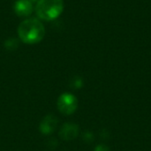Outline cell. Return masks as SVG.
Segmentation results:
<instances>
[{"label": "cell", "mask_w": 151, "mask_h": 151, "mask_svg": "<svg viewBox=\"0 0 151 151\" xmlns=\"http://www.w3.org/2000/svg\"><path fill=\"white\" fill-rule=\"evenodd\" d=\"M58 119L53 115H47L41 122L39 129L40 132L44 135L51 134L55 132L58 127Z\"/></svg>", "instance_id": "obj_6"}, {"label": "cell", "mask_w": 151, "mask_h": 151, "mask_svg": "<svg viewBox=\"0 0 151 151\" xmlns=\"http://www.w3.org/2000/svg\"><path fill=\"white\" fill-rule=\"evenodd\" d=\"M57 105L58 111L64 115H72L78 108L77 97L68 92L63 93L58 99Z\"/></svg>", "instance_id": "obj_3"}, {"label": "cell", "mask_w": 151, "mask_h": 151, "mask_svg": "<svg viewBox=\"0 0 151 151\" xmlns=\"http://www.w3.org/2000/svg\"><path fill=\"white\" fill-rule=\"evenodd\" d=\"M29 1H30V2H31L32 4H33V3H37V2H38L39 0H29Z\"/></svg>", "instance_id": "obj_11"}, {"label": "cell", "mask_w": 151, "mask_h": 151, "mask_svg": "<svg viewBox=\"0 0 151 151\" xmlns=\"http://www.w3.org/2000/svg\"><path fill=\"white\" fill-rule=\"evenodd\" d=\"M19 41L26 44L40 42L45 35V27L39 19L29 18L21 21L17 29Z\"/></svg>", "instance_id": "obj_1"}, {"label": "cell", "mask_w": 151, "mask_h": 151, "mask_svg": "<svg viewBox=\"0 0 151 151\" xmlns=\"http://www.w3.org/2000/svg\"><path fill=\"white\" fill-rule=\"evenodd\" d=\"M94 151H110V149L104 144H99L95 148Z\"/></svg>", "instance_id": "obj_10"}, {"label": "cell", "mask_w": 151, "mask_h": 151, "mask_svg": "<svg viewBox=\"0 0 151 151\" xmlns=\"http://www.w3.org/2000/svg\"><path fill=\"white\" fill-rule=\"evenodd\" d=\"M64 9V0H39L35 4V11L39 19L51 21L58 19Z\"/></svg>", "instance_id": "obj_2"}, {"label": "cell", "mask_w": 151, "mask_h": 151, "mask_svg": "<svg viewBox=\"0 0 151 151\" xmlns=\"http://www.w3.org/2000/svg\"><path fill=\"white\" fill-rule=\"evenodd\" d=\"M19 43V39L15 37H10L6 39L4 42V46L7 50H15L18 49Z\"/></svg>", "instance_id": "obj_7"}, {"label": "cell", "mask_w": 151, "mask_h": 151, "mask_svg": "<svg viewBox=\"0 0 151 151\" xmlns=\"http://www.w3.org/2000/svg\"><path fill=\"white\" fill-rule=\"evenodd\" d=\"M33 4L29 0H16L13 4V11L19 17H27L33 12Z\"/></svg>", "instance_id": "obj_4"}, {"label": "cell", "mask_w": 151, "mask_h": 151, "mask_svg": "<svg viewBox=\"0 0 151 151\" xmlns=\"http://www.w3.org/2000/svg\"><path fill=\"white\" fill-rule=\"evenodd\" d=\"M71 85L73 88H76V89H79V88H81L82 86H83V81L81 77H74L72 81H71Z\"/></svg>", "instance_id": "obj_8"}, {"label": "cell", "mask_w": 151, "mask_h": 151, "mask_svg": "<svg viewBox=\"0 0 151 151\" xmlns=\"http://www.w3.org/2000/svg\"><path fill=\"white\" fill-rule=\"evenodd\" d=\"M83 139H84V141H85L86 142H91L94 140V135H93V134H92V133H90V132H87V133H85V134H84V135H83Z\"/></svg>", "instance_id": "obj_9"}, {"label": "cell", "mask_w": 151, "mask_h": 151, "mask_svg": "<svg viewBox=\"0 0 151 151\" xmlns=\"http://www.w3.org/2000/svg\"><path fill=\"white\" fill-rule=\"evenodd\" d=\"M79 134V127L74 123L64 124L59 131V136L64 141L74 140Z\"/></svg>", "instance_id": "obj_5"}]
</instances>
